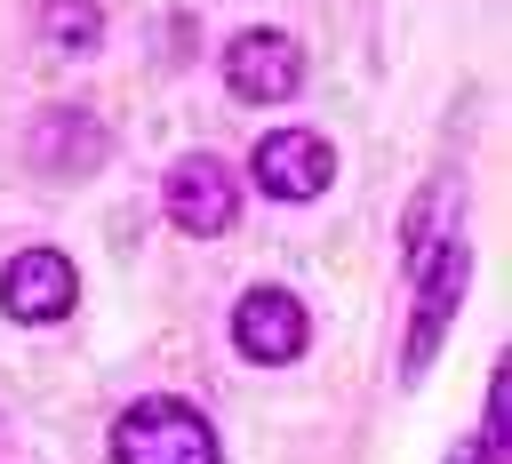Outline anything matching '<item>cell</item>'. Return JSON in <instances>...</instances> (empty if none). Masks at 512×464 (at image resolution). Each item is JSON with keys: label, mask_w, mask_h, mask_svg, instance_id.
<instances>
[{"label": "cell", "mask_w": 512, "mask_h": 464, "mask_svg": "<svg viewBox=\"0 0 512 464\" xmlns=\"http://www.w3.org/2000/svg\"><path fill=\"white\" fill-rule=\"evenodd\" d=\"M224 88H232L240 104H288V96L304 88V48H296V32H280V24L232 32V40H224Z\"/></svg>", "instance_id": "5b68a950"}, {"label": "cell", "mask_w": 512, "mask_h": 464, "mask_svg": "<svg viewBox=\"0 0 512 464\" xmlns=\"http://www.w3.org/2000/svg\"><path fill=\"white\" fill-rule=\"evenodd\" d=\"M416 304H408V344H400V376L416 384L424 368H432V352H440V336H448V320H456V304H464V288H472V248H464V232H448L416 272Z\"/></svg>", "instance_id": "7a4b0ae2"}, {"label": "cell", "mask_w": 512, "mask_h": 464, "mask_svg": "<svg viewBox=\"0 0 512 464\" xmlns=\"http://www.w3.org/2000/svg\"><path fill=\"white\" fill-rule=\"evenodd\" d=\"M304 344H312V312H304L296 288L256 280V288L232 304V352H240V360H256V368H288V360H304Z\"/></svg>", "instance_id": "277c9868"}, {"label": "cell", "mask_w": 512, "mask_h": 464, "mask_svg": "<svg viewBox=\"0 0 512 464\" xmlns=\"http://www.w3.org/2000/svg\"><path fill=\"white\" fill-rule=\"evenodd\" d=\"M160 208H168V224L192 232V240L232 232V224H240V176H232V160H216V152H184V160H168V176H160Z\"/></svg>", "instance_id": "3957f363"}, {"label": "cell", "mask_w": 512, "mask_h": 464, "mask_svg": "<svg viewBox=\"0 0 512 464\" xmlns=\"http://www.w3.org/2000/svg\"><path fill=\"white\" fill-rule=\"evenodd\" d=\"M112 464H216V432H208V416L192 400L144 392L112 424Z\"/></svg>", "instance_id": "6da1fadb"}, {"label": "cell", "mask_w": 512, "mask_h": 464, "mask_svg": "<svg viewBox=\"0 0 512 464\" xmlns=\"http://www.w3.org/2000/svg\"><path fill=\"white\" fill-rule=\"evenodd\" d=\"M448 208H456V176H432V184L416 192V208L400 216V264H408V272L448 240V232H440V224H448Z\"/></svg>", "instance_id": "9c48e42d"}, {"label": "cell", "mask_w": 512, "mask_h": 464, "mask_svg": "<svg viewBox=\"0 0 512 464\" xmlns=\"http://www.w3.org/2000/svg\"><path fill=\"white\" fill-rule=\"evenodd\" d=\"M80 304V272L64 248H16L0 264V312L24 320V328H56L64 312Z\"/></svg>", "instance_id": "52a82bcc"}, {"label": "cell", "mask_w": 512, "mask_h": 464, "mask_svg": "<svg viewBox=\"0 0 512 464\" xmlns=\"http://www.w3.org/2000/svg\"><path fill=\"white\" fill-rule=\"evenodd\" d=\"M40 40L56 56H96L104 48V0H40Z\"/></svg>", "instance_id": "30bf717a"}, {"label": "cell", "mask_w": 512, "mask_h": 464, "mask_svg": "<svg viewBox=\"0 0 512 464\" xmlns=\"http://www.w3.org/2000/svg\"><path fill=\"white\" fill-rule=\"evenodd\" d=\"M104 152H112V136H104V120L80 112V104H48V112H32V128H24V160H32L40 176H96Z\"/></svg>", "instance_id": "ba28073f"}, {"label": "cell", "mask_w": 512, "mask_h": 464, "mask_svg": "<svg viewBox=\"0 0 512 464\" xmlns=\"http://www.w3.org/2000/svg\"><path fill=\"white\" fill-rule=\"evenodd\" d=\"M248 176H256V192L304 208V200H320V192L336 184V144H328L320 128H272V136H256Z\"/></svg>", "instance_id": "8992f818"}]
</instances>
